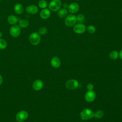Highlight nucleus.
Instances as JSON below:
<instances>
[{
	"label": "nucleus",
	"instance_id": "obj_22",
	"mask_svg": "<svg viewBox=\"0 0 122 122\" xmlns=\"http://www.w3.org/2000/svg\"><path fill=\"white\" fill-rule=\"evenodd\" d=\"M86 30L89 33L93 34L95 32L96 29L94 26L92 25H90L87 26V27L86 28Z\"/></svg>",
	"mask_w": 122,
	"mask_h": 122
},
{
	"label": "nucleus",
	"instance_id": "obj_27",
	"mask_svg": "<svg viewBox=\"0 0 122 122\" xmlns=\"http://www.w3.org/2000/svg\"><path fill=\"white\" fill-rule=\"evenodd\" d=\"M68 6H69V4L67 3H64L63 4V5H62L63 8L64 9H68Z\"/></svg>",
	"mask_w": 122,
	"mask_h": 122
},
{
	"label": "nucleus",
	"instance_id": "obj_16",
	"mask_svg": "<svg viewBox=\"0 0 122 122\" xmlns=\"http://www.w3.org/2000/svg\"><path fill=\"white\" fill-rule=\"evenodd\" d=\"M8 22L12 25H15L19 21L18 18L13 15H10L7 18Z\"/></svg>",
	"mask_w": 122,
	"mask_h": 122
},
{
	"label": "nucleus",
	"instance_id": "obj_9",
	"mask_svg": "<svg viewBox=\"0 0 122 122\" xmlns=\"http://www.w3.org/2000/svg\"><path fill=\"white\" fill-rule=\"evenodd\" d=\"M96 96V93L94 91H88L85 94L84 98L86 102H92L94 101Z\"/></svg>",
	"mask_w": 122,
	"mask_h": 122
},
{
	"label": "nucleus",
	"instance_id": "obj_13",
	"mask_svg": "<svg viewBox=\"0 0 122 122\" xmlns=\"http://www.w3.org/2000/svg\"><path fill=\"white\" fill-rule=\"evenodd\" d=\"M51 65L55 68H59L61 64V61L60 59L57 56H54L51 58L50 61Z\"/></svg>",
	"mask_w": 122,
	"mask_h": 122
},
{
	"label": "nucleus",
	"instance_id": "obj_6",
	"mask_svg": "<svg viewBox=\"0 0 122 122\" xmlns=\"http://www.w3.org/2000/svg\"><path fill=\"white\" fill-rule=\"evenodd\" d=\"M66 88L69 90H73L76 89L79 86L78 81L75 79H71L68 80L65 82Z\"/></svg>",
	"mask_w": 122,
	"mask_h": 122
},
{
	"label": "nucleus",
	"instance_id": "obj_29",
	"mask_svg": "<svg viewBox=\"0 0 122 122\" xmlns=\"http://www.w3.org/2000/svg\"><path fill=\"white\" fill-rule=\"evenodd\" d=\"M3 81V79H2V76L0 74V86L1 85Z\"/></svg>",
	"mask_w": 122,
	"mask_h": 122
},
{
	"label": "nucleus",
	"instance_id": "obj_3",
	"mask_svg": "<svg viewBox=\"0 0 122 122\" xmlns=\"http://www.w3.org/2000/svg\"><path fill=\"white\" fill-rule=\"evenodd\" d=\"M77 22L76 16L73 14L67 15L64 20V23L66 26L69 27L73 26Z\"/></svg>",
	"mask_w": 122,
	"mask_h": 122
},
{
	"label": "nucleus",
	"instance_id": "obj_15",
	"mask_svg": "<svg viewBox=\"0 0 122 122\" xmlns=\"http://www.w3.org/2000/svg\"><path fill=\"white\" fill-rule=\"evenodd\" d=\"M14 10L17 14H21L24 11V8L20 3H17L14 6Z\"/></svg>",
	"mask_w": 122,
	"mask_h": 122
},
{
	"label": "nucleus",
	"instance_id": "obj_11",
	"mask_svg": "<svg viewBox=\"0 0 122 122\" xmlns=\"http://www.w3.org/2000/svg\"><path fill=\"white\" fill-rule=\"evenodd\" d=\"M43 82L42 80L37 79L33 81L32 83V88L35 91H38L42 89L43 87Z\"/></svg>",
	"mask_w": 122,
	"mask_h": 122
},
{
	"label": "nucleus",
	"instance_id": "obj_33",
	"mask_svg": "<svg viewBox=\"0 0 122 122\" xmlns=\"http://www.w3.org/2000/svg\"></svg>",
	"mask_w": 122,
	"mask_h": 122
},
{
	"label": "nucleus",
	"instance_id": "obj_26",
	"mask_svg": "<svg viewBox=\"0 0 122 122\" xmlns=\"http://www.w3.org/2000/svg\"><path fill=\"white\" fill-rule=\"evenodd\" d=\"M94 88V86L92 83H89L87 85V89L88 91H92Z\"/></svg>",
	"mask_w": 122,
	"mask_h": 122
},
{
	"label": "nucleus",
	"instance_id": "obj_19",
	"mask_svg": "<svg viewBox=\"0 0 122 122\" xmlns=\"http://www.w3.org/2000/svg\"><path fill=\"white\" fill-rule=\"evenodd\" d=\"M109 56L111 60H115L119 57V52L113 50L110 52Z\"/></svg>",
	"mask_w": 122,
	"mask_h": 122
},
{
	"label": "nucleus",
	"instance_id": "obj_30",
	"mask_svg": "<svg viewBox=\"0 0 122 122\" xmlns=\"http://www.w3.org/2000/svg\"><path fill=\"white\" fill-rule=\"evenodd\" d=\"M2 36V32L0 31V38H1Z\"/></svg>",
	"mask_w": 122,
	"mask_h": 122
},
{
	"label": "nucleus",
	"instance_id": "obj_14",
	"mask_svg": "<svg viewBox=\"0 0 122 122\" xmlns=\"http://www.w3.org/2000/svg\"><path fill=\"white\" fill-rule=\"evenodd\" d=\"M40 17L42 19H47L51 16V10L47 8L42 9L40 13Z\"/></svg>",
	"mask_w": 122,
	"mask_h": 122
},
{
	"label": "nucleus",
	"instance_id": "obj_34",
	"mask_svg": "<svg viewBox=\"0 0 122 122\" xmlns=\"http://www.w3.org/2000/svg\"></svg>",
	"mask_w": 122,
	"mask_h": 122
},
{
	"label": "nucleus",
	"instance_id": "obj_18",
	"mask_svg": "<svg viewBox=\"0 0 122 122\" xmlns=\"http://www.w3.org/2000/svg\"><path fill=\"white\" fill-rule=\"evenodd\" d=\"M29 24V22L28 20L26 19H22L19 20V25L21 28H27Z\"/></svg>",
	"mask_w": 122,
	"mask_h": 122
},
{
	"label": "nucleus",
	"instance_id": "obj_5",
	"mask_svg": "<svg viewBox=\"0 0 122 122\" xmlns=\"http://www.w3.org/2000/svg\"><path fill=\"white\" fill-rule=\"evenodd\" d=\"M10 34L13 38L18 37L20 34L21 28L19 25H12L10 29L9 30Z\"/></svg>",
	"mask_w": 122,
	"mask_h": 122
},
{
	"label": "nucleus",
	"instance_id": "obj_21",
	"mask_svg": "<svg viewBox=\"0 0 122 122\" xmlns=\"http://www.w3.org/2000/svg\"><path fill=\"white\" fill-rule=\"evenodd\" d=\"M38 5L39 7L41 9H45L48 6V3L46 0H40L38 3Z\"/></svg>",
	"mask_w": 122,
	"mask_h": 122
},
{
	"label": "nucleus",
	"instance_id": "obj_2",
	"mask_svg": "<svg viewBox=\"0 0 122 122\" xmlns=\"http://www.w3.org/2000/svg\"><path fill=\"white\" fill-rule=\"evenodd\" d=\"M62 3L60 0H51L49 5V9L51 11H57L61 7Z\"/></svg>",
	"mask_w": 122,
	"mask_h": 122
},
{
	"label": "nucleus",
	"instance_id": "obj_17",
	"mask_svg": "<svg viewBox=\"0 0 122 122\" xmlns=\"http://www.w3.org/2000/svg\"><path fill=\"white\" fill-rule=\"evenodd\" d=\"M68 10L66 9H64L63 8H61L58 11V16L61 18H65L68 15Z\"/></svg>",
	"mask_w": 122,
	"mask_h": 122
},
{
	"label": "nucleus",
	"instance_id": "obj_8",
	"mask_svg": "<svg viewBox=\"0 0 122 122\" xmlns=\"http://www.w3.org/2000/svg\"><path fill=\"white\" fill-rule=\"evenodd\" d=\"M29 116L28 112L24 110L20 111L16 115V119L17 121L22 122L26 120Z\"/></svg>",
	"mask_w": 122,
	"mask_h": 122
},
{
	"label": "nucleus",
	"instance_id": "obj_25",
	"mask_svg": "<svg viewBox=\"0 0 122 122\" xmlns=\"http://www.w3.org/2000/svg\"><path fill=\"white\" fill-rule=\"evenodd\" d=\"M47 29L44 26L41 27L38 30V33L40 35H44L47 33Z\"/></svg>",
	"mask_w": 122,
	"mask_h": 122
},
{
	"label": "nucleus",
	"instance_id": "obj_28",
	"mask_svg": "<svg viewBox=\"0 0 122 122\" xmlns=\"http://www.w3.org/2000/svg\"><path fill=\"white\" fill-rule=\"evenodd\" d=\"M119 57L122 60V49L121 50V51H120V52L119 53Z\"/></svg>",
	"mask_w": 122,
	"mask_h": 122
},
{
	"label": "nucleus",
	"instance_id": "obj_23",
	"mask_svg": "<svg viewBox=\"0 0 122 122\" xmlns=\"http://www.w3.org/2000/svg\"><path fill=\"white\" fill-rule=\"evenodd\" d=\"M7 46L6 41L3 39L0 38V50H4Z\"/></svg>",
	"mask_w": 122,
	"mask_h": 122
},
{
	"label": "nucleus",
	"instance_id": "obj_12",
	"mask_svg": "<svg viewBox=\"0 0 122 122\" xmlns=\"http://www.w3.org/2000/svg\"><path fill=\"white\" fill-rule=\"evenodd\" d=\"M38 7L34 4L30 5L28 6L26 9V12L30 14H36L38 12Z\"/></svg>",
	"mask_w": 122,
	"mask_h": 122
},
{
	"label": "nucleus",
	"instance_id": "obj_7",
	"mask_svg": "<svg viewBox=\"0 0 122 122\" xmlns=\"http://www.w3.org/2000/svg\"><path fill=\"white\" fill-rule=\"evenodd\" d=\"M86 30V26L81 23H78L75 24L73 27V31L78 34H82L85 32Z\"/></svg>",
	"mask_w": 122,
	"mask_h": 122
},
{
	"label": "nucleus",
	"instance_id": "obj_20",
	"mask_svg": "<svg viewBox=\"0 0 122 122\" xmlns=\"http://www.w3.org/2000/svg\"><path fill=\"white\" fill-rule=\"evenodd\" d=\"M104 115V112L102 110H99L94 112L93 117L96 119H101Z\"/></svg>",
	"mask_w": 122,
	"mask_h": 122
},
{
	"label": "nucleus",
	"instance_id": "obj_32",
	"mask_svg": "<svg viewBox=\"0 0 122 122\" xmlns=\"http://www.w3.org/2000/svg\"><path fill=\"white\" fill-rule=\"evenodd\" d=\"M121 11H122V10H121Z\"/></svg>",
	"mask_w": 122,
	"mask_h": 122
},
{
	"label": "nucleus",
	"instance_id": "obj_10",
	"mask_svg": "<svg viewBox=\"0 0 122 122\" xmlns=\"http://www.w3.org/2000/svg\"><path fill=\"white\" fill-rule=\"evenodd\" d=\"M79 9L80 6L79 4L77 2H73L69 4L67 10L71 14H74L78 11Z\"/></svg>",
	"mask_w": 122,
	"mask_h": 122
},
{
	"label": "nucleus",
	"instance_id": "obj_1",
	"mask_svg": "<svg viewBox=\"0 0 122 122\" xmlns=\"http://www.w3.org/2000/svg\"><path fill=\"white\" fill-rule=\"evenodd\" d=\"M94 112L92 111L89 108H85L82 110L80 112L81 118L84 121L88 120L93 117Z\"/></svg>",
	"mask_w": 122,
	"mask_h": 122
},
{
	"label": "nucleus",
	"instance_id": "obj_4",
	"mask_svg": "<svg viewBox=\"0 0 122 122\" xmlns=\"http://www.w3.org/2000/svg\"><path fill=\"white\" fill-rule=\"evenodd\" d=\"M29 41L31 44L37 45L39 44L41 41L40 35L37 32H32L29 36Z\"/></svg>",
	"mask_w": 122,
	"mask_h": 122
},
{
	"label": "nucleus",
	"instance_id": "obj_24",
	"mask_svg": "<svg viewBox=\"0 0 122 122\" xmlns=\"http://www.w3.org/2000/svg\"><path fill=\"white\" fill-rule=\"evenodd\" d=\"M77 22L78 23H83L85 20V16L83 14H79L76 16Z\"/></svg>",
	"mask_w": 122,
	"mask_h": 122
},
{
	"label": "nucleus",
	"instance_id": "obj_31",
	"mask_svg": "<svg viewBox=\"0 0 122 122\" xmlns=\"http://www.w3.org/2000/svg\"><path fill=\"white\" fill-rule=\"evenodd\" d=\"M15 122H19V121H17Z\"/></svg>",
	"mask_w": 122,
	"mask_h": 122
}]
</instances>
